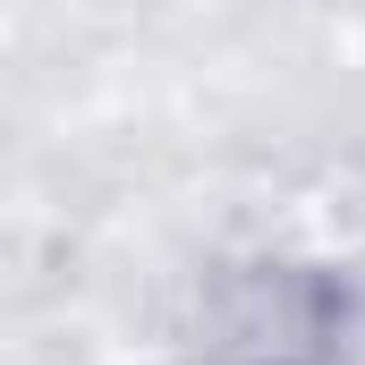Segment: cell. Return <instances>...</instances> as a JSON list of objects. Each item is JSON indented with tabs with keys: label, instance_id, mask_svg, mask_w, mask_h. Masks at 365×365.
Returning a JSON list of instances; mask_svg holds the SVG:
<instances>
[{
	"label": "cell",
	"instance_id": "6da1fadb",
	"mask_svg": "<svg viewBox=\"0 0 365 365\" xmlns=\"http://www.w3.org/2000/svg\"><path fill=\"white\" fill-rule=\"evenodd\" d=\"M187 365H357L365 272L323 247H230L179 314Z\"/></svg>",
	"mask_w": 365,
	"mask_h": 365
}]
</instances>
